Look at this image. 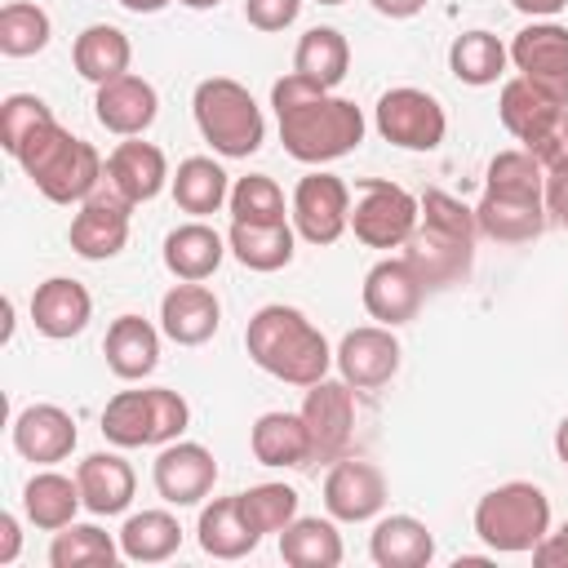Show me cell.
Instances as JSON below:
<instances>
[{
	"mask_svg": "<svg viewBox=\"0 0 568 568\" xmlns=\"http://www.w3.org/2000/svg\"><path fill=\"white\" fill-rule=\"evenodd\" d=\"M271 106H275L284 151L302 164L342 160L364 142V111L351 98H337L333 89L302 80L297 71L275 80Z\"/></svg>",
	"mask_w": 568,
	"mask_h": 568,
	"instance_id": "1",
	"label": "cell"
},
{
	"mask_svg": "<svg viewBox=\"0 0 568 568\" xmlns=\"http://www.w3.org/2000/svg\"><path fill=\"white\" fill-rule=\"evenodd\" d=\"M244 346L262 373L288 382V386H315L333 368L328 337L297 306H284V302H271L248 320Z\"/></svg>",
	"mask_w": 568,
	"mask_h": 568,
	"instance_id": "2",
	"label": "cell"
},
{
	"mask_svg": "<svg viewBox=\"0 0 568 568\" xmlns=\"http://www.w3.org/2000/svg\"><path fill=\"white\" fill-rule=\"evenodd\" d=\"M475 209H466L462 200H453L448 191H426L422 195V217L417 231L404 244V262L417 271V280L426 288H444L457 284L470 271V253H475Z\"/></svg>",
	"mask_w": 568,
	"mask_h": 568,
	"instance_id": "3",
	"label": "cell"
},
{
	"mask_svg": "<svg viewBox=\"0 0 568 568\" xmlns=\"http://www.w3.org/2000/svg\"><path fill=\"white\" fill-rule=\"evenodd\" d=\"M13 160L22 164V173L31 178V186L44 200H53V204H84L102 186V178H106V164L93 151V142L75 138L58 120H49L44 129H36Z\"/></svg>",
	"mask_w": 568,
	"mask_h": 568,
	"instance_id": "4",
	"label": "cell"
},
{
	"mask_svg": "<svg viewBox=\"0 0 568 568\" xmlns=\"http://www.w3.org/2000/svg\"><path fill=\"white\" fill-rule=\"evenodd\" d=\"M191 111H195V124H200V138L226 155V160H248L262 138H266V120H262V106L253 102V93L231 80V75H209L195 84V98H191Z\"/></svg>",
	"mask_w": 568,
	"mask_h": 568,
	"instance_id": "5",
	"label": "cell"
},
{
	"mask_svg": "<svg viewBox=\"0 0 568 568\" xmlns=\"http://www.w3.org/2000/svg\"><path fill=\"white\" fill-rule=\"evenodd\" d=\"M475 532L497 555H532L537 541L550 532V497L537 484H501L479 497L475 506Z\"/></svg>",
	"mask_w": 568,
	"mask_h": 568,
	"instance_id": "6",
	"label": "cell"
},
{
	"mask_svg": "<svg viewBox=\"0 0 568 568\" xmlns=\"http://www.w3.org/2000/svg\"><path fill=\"white\" fill-rule=\"evenodd\" d=\"M191 422V408L178 390L169 386H146V390H120L102 408V435L115 448H151V444H173Z\"/></svg>",
	"mask_w": 568,
	"mask_h": 568,
	"instance_id": "7",
	"label": "cell"
},
{
	"mask_svg": "<svg viewBox=\"0 0 568 568\" xmlns=\"http://www.w3.org/2000/svg\"><path fill=\"white\" fill-rule=\"evenodd\" d=\"M417 217H422V200H413L395 182L368 178L351 209V231L368 248H404L408 235L417 231Z\"/></svg>",
	"mask_w": 568,
	"mask_h": 568,
	"instance_id": "8",
	"label": "cell"
},
{
	"mask_svg": "<svg viewBox=\"0 0 568 568\" xmlns=\"http://www.w3.org/2000/svg\"><path fill=\"white\" fill-rule=\"evenodd\" d=\"M373 120H377V133L404 151H435L448 133L444 106L426 89H413V84L382 93L373 106Z\"/></svg>",
	"mask_w": 568,
	"mask_h": 568,
	"instance_id": "9",
	"label": "cell"
},
{
	"mask_svg": "<svg viewBox=\"0 0 568 568\" xmlns=\"http://www.w3.org/2000/svg\"><path fill=\"white\" fill-rule=\"evenodd\" d=\"M297 413H302L306 435H311V462L346 457V444L355 430V386L351 382L320 377L315 386H306V399Z\"/></svg>",
	"mask_w": 568,
	"mask_h": 568,
	"instance_id": "10",
	"label": "cell"
},
{
	"mask_svg": "<svg viewBox=\"0 0 568 568\" xmlns=\"http://www.w3.org/2000/svg\"><path fill=\"white\" fill-rule=\"evenodd\" d=\"M510 62L524 80L546 89L555 102L568 106V27L537 18L510 40Z\"/></svg>",
	"mask_w": 568,
	"mask_h": 568,
	"instance_id": "11",
	"label": "cell"
},
{
	"mask_svg": "<svg viewBox=\"0 0 568 568\" xmlns=\"http://www.w3.org/2000/svg\"><path fill=\"white\" fill-rule=\"evenodd\" d=\"M293 226L311 244H333L351 226V191L337 173H306L293 186Z\"/></svg>",
	"mask_w": 568,
	"mask_h": 568,
	"instance_id": "12",
	"label": "cell"
},
{
	"mask_svg": "<svg viewBox=\"0 0 568 568\" xmlns=\"http://www.w3.org/2000/svg\"><path fill=\"white\" fill-rule=\"evenodd\" d=\"M129 200L115 191V186H106V178H102V186L80 204V213L71 217V248L80 253V257H89V262H106V257H115L124 244H129Z\"/></svg>",
	"mask_w": 568,
	"mask_h": 568,
	"instance_id": "13",
	"label": "cell"
},
{
	"mask_svg": "<svg viewBox=\"0 0 568 568\" xmlns=\"http://www.w3.org/2000/svg\"><path fill=\"white\" fill-rule=\"evenodd\" d=\"M151 484L169 506H200L217 484V462L195 439H173L151 466Z\"/></svg>",
	"mask_w": 568,
	"mask_h": 568,
	"instance_id": "14",
	"label": "cell"
},
{
	"mask_svg": "<svg viewBox=\"0 0 568 568\" xmlns=\"http://www.w3.org/2000/svg\"><path fill=\"white\" fill-rule=\"evenodd\" d=\"M333 364L342 382H351L355 390H377L399 373V342L386 324H364L337 342Z\"/></svg>",
	"mask_w": 568,
	"mask_h": 568,
	"instance_id": "15",
	"label": "cell"
},
{
	"mask_svg": "<svg viewBox=\"0 0 568 568\" xmlns=\"http://www.w3.org/2000/svg\"><path fill=\"white\" fill-rule=\"evenodd\" d=\"M386 506V475L373 462L337 457L324 475V510L342 524H364Z\"/></svg>",
	"mask_w": 568,
	"mask_h": 568,
	"instance_id": "16",
	"label": "cell"
},
{
	"mask_svg": "<svg viewBox=\"0 0 568 568\" xmlns=\"http://www.w3.org/2000/svg\"><path fill=\"white\" fill-rule=\"evenodd\" d=\"M546 191H493L484 186V200L475 204V222L497 244H528L546 231Z\"/></svg>",
	"mask_w": 568,
	"mask_h": 568,
	"instance_id": "17",
	"label": "cell"
},
{
	"mask_svg": "<svg viewBox=\"0 0 568 568\" xmlns=\"http://www.w3.org/2000/svg\"><path fill=\"white\" fill-rule=\"evenodd\" d=\"M359 297H364V311H368L377 324L395 328V324H408V320L422 311L426 284L417 280V271H413L404 257H382V262L364 275Z\"/></svg>",
	"mask_w": 568,
	"mask_h": 568,
	"instance_id": "18",
	"label": "cell"
},
{
	"mask_svg": "<svg viewBox=\"0 0 568 568\" xmlns=\"http://www.w3.org/2000/svg\"><path fill=\"white\" fill-rule=\"evenodd\" d=\"M93 115L106 133L115 138H138L155 124L160 115V98H155V84L142 80V75H115L106 84H98V98H93Z\"/></svg>",
	"mask_w": 568,
	"mask_h": 568,
	"instance_id": "19",
	"label": "cell"
},
{
	"mask_svg": "<svg viewBox=\"0 0 568 568\" xmlns=\"http://www.w3.org/2000/svg\"><path fill=\"white\" fill-rule=\"evenodd\" d=\"M217 324H222V302L213 297V288H204V280H182L160 297V328L178 346L209 342Z\"/></svg>",
	"mask_w": 568,
	"mask_h": 568,
	"instance_id": "20",
	"label": "cell"
},
{
	"mask_svg": "<svg viewBox=\"0 0 568 568\" xmlns=\"http://www.w3.org/2000/svg\"><path fill=\"white\" fill-rule=\"evenodd\" d=\"M89 315H93V297L80 280L53 275V280L36 284V293H31V324H36V333H44L53 342L84 333Z\"/></svg>",
	"mask_w": 568,
	"mask_h": 568,
	"instance_id": "21",
	"label": "cell"
},
{
	"mask_svg": "<svg viewBox=\"0 0 568 568\" xmlns=\"http://www.w3.org/2000/svg\"><path fill=\"white\" fill-rule=\"evenodd\" d=\"M13 448L36 466L62 462L75 448V417L58 404H31L13 417Z\"/></svg>",
	"mask_w": 568,
	"mask_h": 568,
	"instance_id": "22",
	"label": "cell"
},
{
	"mask_svg": "<svg viewBox=\"0 0 568 568\" xmlns=\"http://www.w3.org/2000/svg\"><path fill=\"white\" fill-rule=\"evenodd\" d=\"M169 182V160L155 142H120L106 155V186H115L129 204H146L164 191Z\"/></svg>",
	"mask_w": 568,
	"mask_h": 568,
	"instance_id": "23",
	"label": "cell"
},
{
	"mask_svg": "<svg viewBox=\"0 0 568 568\" xmlns=\"http://www.w3.org/2000/svg\"><path fill=\"white\" fill-rule=\"evenodd\" d=\"M102 355H106V368H111L120 382H142V377H151L155 364H160V333H155V324L142 320V315H120V320H111V328H106Z\"/></svg>",
	"mask_w": 568,
	"mask_h": 568,
	"instance_id": "24",
	"label": "cell"
},
{
	"mask_svg": "<svg viewBox=\"0 0 568 568\" xmlns=\"http://www.w3.org/2000/svg\"><path fill=\"white\" fill-rule=\"evenodd\" d=\"M75 484H80L84 510H93V515H120L133 501L138 475H133V466L120 453H89L75 466Z\"/></svg>",
	"mask_w": 568,
	"mask_h": 568,
	"instance_id": "25",
	"label": "cell"
},
{
	"mask_svg": "<svg viewBox=\"0 0 568 568\" xmlns=\"http://www.w3.org/2000/svg\"><path fill=\"white\" fill-rule=\"evenodd\" d=\"M559 111H568V106H564V102H555L546 89H537V84H532V80H524V75H510V80L501 84L497 115H501L506 133H510V138H519L524 146H528L532 138H541Z\"/></svg>",
	"mask_w": 568,
	"mask_h": 568,
	"instance_id": "26",
	"label": "cell"
},
{
	"mask_svg": "<svg viewBox=\"0 0 568 568\" xmlns=\"http://www.w3.org/2000/svg\"><path fill=\"white\" fill-rule=\"evenodd\" d=\"M368 555L377 568H422L435 555V537L413 515H386L368 537Z\"/></svg>",
	"mask_w": 568,
	"mask_h": 568,
	"instance_id": "27",
	"label": "cell"
},
{
	"mask_svg": "<svg viewBox=\"0 0 568 568\" xmlns=\"http://www.w3.org/2000/svg\"><path fill=\"white\" fill-rule=\"evenodd\" d=\"M222 257H226V240L200 217L164 235V266L178 280H209L222 266Z\"/></svg>",
	"mask_w": 568,
	"mask_h": 568,
	"instance_id": "28",
	"label": "cell"
},
{
	"mask_svg": "<svg viewBox=\"0 0 568 568\" xmlns=\"http://www.w3.org/2000/svg\"><path fill=\"white\" fill-rule=\"evenodd\" d=\"M195 537H200V550L213 555V559H244L262 532H253V524L244 519L240 510V497H217L200 510V524H195Z\"/></svg>",
	"mask_w": 568,
	"mask_h": 568,
	"instance_id": "29",
	"label": "cell"
},
{
	"mask_svg": "<svg viewBox=\"0 0 568 568\" xmlns=\"http://www.w3.org/2000/svg\"><path fill=\"white\" fill-rule=\"evenodd\" d=\"M71 62H75V71H80L89 84H106V80H115V75L129 71V62H133V44H129V36H124L120 27H111V22H93V27H84V31L75 36V44H71Z\"/></svg>",
	"mask_w": 568,
	"mask_h": 568,
	"instance_id": "30",
	"label": "cell"
},
{
	"mask_svg": "<svg viewBox=\"0 0 568 568\" xmlns=\"http://www.w3.org/2000/svg\"><path fill=\"white\" fill-rule=\"evenodd\" d=\"M248 448L262 466H306L311 435H306L302 413H262L248 430Z\"/></svg>",
	"mask_w": 568,
	"mask_h": 568,
	"instance_id": "31",
	"label": "cell"
},
{
	"mask_svg": "<svg viewBox=\"0 0 568 568\" xmlns=\"http://www.w3.org/2000/svg\"><path fill=\"white\" fill-rule=\"evenodd\" d=\"M293 226L288 222H231L226 248L248 271H280L293 262Z\"/></svg>",
	"mask_w": 568,
	"mask_h": 568,
	"instance_id": "32",
	"label": "cell"
},
{
	"mask_svg": "<svg viewBox=\"0 0 568 568\" xmlns=\"http://www.w3.org/2000/svg\"><path fill=\"white\" fill-rule=\"evenodd\" d=\"M80 506H84L80 484L67 479V475H58V470H40V475H31L27 488H22V510H27V519H31L36 528H44V532H58V528L75 524V510H80Z\"/></svg>",
	"mask_w": 568,
	"mask_h": 568,
	"instance_id": "33",
	"label": "cell"
},
{
	"mask_svg": "<svg viewBox=\"0 0 568 568\" xmlns=\"http://www.w3.org/2000/svg\"><path fill=\"white\" fill-rule=\"evenodd\" d=\"M351 67V44L337 27H311L293 49V71L320 89H337Z\"/></svg>",
	"mask_w": 568,
	"mask_h": 568,
	"instance_id": "34",
	"label": "cell"
},
{
	"mask_svg": "<svg viewBox=\"0 0 568 568\" xmlns=\"http://www.w3.org/2000/svg\"><path fill=\"white\" fill-rule=\"evenodd\" d=\"M173 200H178V209L191 213V217H209V213H217V209L231 200L226 169H222L217 160H209V155H191V160H182L178 173H173Z\"/></svg>",
	"mask_w": 568,
	"mask_h": 568,
	"instance_id": "35",
	"label": "cell"
},
{
	"mask_svg": "<svg viewBox=\"0 0 568 568\" xmlns=\"http://www.w3.org/2000/svg\"><path fill=\"white\" fill-rule=\"evenodd\" d=\"M280 555L293 568H337L342 564V532L333 528V519L297 515L280 532Z\"/></svg>",
	"mask_w": 568,
	"mask_h": 568,
	"instance_id": "36",
	"label": "cell"
},
{
	"mask_svg": "<svg viewBox=\"0 0 568 568\" xmlns=\"http://www.w3.org/2000/svg\"><path fill=\"white\" fill-rule=\"evenodd\" d=\"M182 546V524L169 510H138L120 528V550L133 564H164Z\"/></svg>",
	"mask_w": 568,
	"mask_h": 568,
	"instance_id": "37",
	"label": "cell"
},
{
	"mask_svg": "<svg viewBox=\"0 0 568 568\" xmlns=\"http://www.w3.org/2000/svg\"><path fill=\"white\" fill-rule=\"evenodd\" d=\"M120 555H124L120 541L98 524H67L53 532V546H49L53 568H111Z\"/></svg>",
	"mask_w": 568,
	"mask_h": 568,
	"instance_id": "38",
	"label": "cell"
},
{
	"mask_svg": "<svg viewBox=\"0 0 568 568\" xmlns=\"http://www.w3.org/2000/svg\"><path fill=\"white\" fill-rule=\"evenodd\" d=\"M510 62V49L493 36V31H462L448 49V67L462 84H497V75L506 71Z\"/></svg>",
	"mask_w": 568,
	"mask_h": 568,
	"instance_id": "39",
	"label": "cell"
},
{
	"mask_svg": "<svg viewBox=\"0 0 568 568\" xmlns=\"http://www.w3.org/2000/svg\"><path fill=\"white\" fill-rule=\"evenodd\" d=\"M49 36H53V22H49V13L40 4L13 0V4L0 9V53L31 58V53H40L49 44Z\"/></svg>",
	"mask_w": 568,
	"mask_h": 568,
	"instance_id": "40",
	"label": "cell"
},
{
	"mask_svg": "<svg viewBox=\"0 0 568 568\" xmlns=\"http://www.w3.org/2000/svg\"><path fill=\"white\" fill-rule=\"evenodd\" d=\"M235 497H240L244 519L262 537L266 532H284L297 519V488H288V484H253V488H244Z\"/></svg>",
	"mask_w": 568,
	"mask_h": 568,
	"instance_id": "41",
	"label": "cell"
},
{
	"mask_svg": "<svg viewBox=\"0 0 568 568\" xmlns=\"http://www.w3.org/2000/svg\"><path fill=\"white\" fill-rule=\"evenodd\" d=\"M231 222H284V191L266 173H248L231 186Z\"/></svg>",
	"mask_w": 568,
	"mask_h": 568,
	"instance_id": "42",
	"label": "cell"
},
{
	"mask_svg": "<svg viewBox=\"0 0 568 568\" xmlns=\"http://www.w3.org/2000/svg\"><path fill=\"white\" fill-rule=\"evenodd\" d=\"M49 120H53V111L44 106V98H36V93H9L0 102V146L9 155H18L27 146V138L36 129H44Z\"/></svg>",
	"mask_w": 568,
	"mask_h": 568,
	"instance_id": "43",
	"label": "cell"
},
{
	"mask_svg": "<svg viewBox=\"0 0 568 568\" xmlns=\"http://www.w3.org/2000/svg\"><path fill=\"white\" fill-rule=\"evenodd\" d=\"M484 186H493V191H546V169L537 164V155L528 146L501 151V155H493Z\"/></svg>",
	"mask_w": 568,
	"mask_h": 568,
	"instance_id": "44",
	"label": "cell"
},
{
	"mask_svg": "<svg viewBox=\"0 0 568 568\" xmlns=\"http://www.w3.org/2000/svg\"><path fill=\"white\" fill-rule=\"evenodd\" d=\"M528 151L537 155V164H541L546 173L568 169V111H559V115L550 120V129L528 142Z\"/></svg>",
	"mask_w": 568,
	"mask_h": 568,
	"instance_id": "45",
	"label": "cell"
},
{
	"mask_svg": "<svg viewBox=\"0 0 568 568\" xmlns=\"http://www.w3.org/2000/svg\"><path fill=\"white\" fill-rule=\"evenodd\" d=\"M302 13V0H244V18L257 31H284Z\"/></svg>",
	"mask_w": 568,
	"mask_h": 568,
	"instance_id": "46",
	"label": "cell"
},
{
	"mask_svg": "<svg viewBox=\"0 0 568 568\" xmlns=\"http://www.w3.org/2000/svg\"><path fill=\"white\" fill-rule=\"evenodd\" d=\"M532 564H537V568H568V519H564L559 532H546V537L537 541Z\"/></svg>",
	"mask_w": 568,
	"mask_h": 568,
	"instance_id": "47",
	"label": "cell"
},
{
	"mask_svg": "<svg viewBox=\"0 0 568 568\" xmlns=\"http://www.w3.org/2000/svg\"><path fill=\"white\" fill-rule=\"evenodd\" d=\"M546 213H550L559 226H568V169L546 173Z\"/></svg>",
	"mask_w": 568,
	"mask_h": 568,
	"instance_id": "48",
	"label": "cell"
},
{
	"mask_svg": "<svg viewBox=\"0 0 568 568\" xmlns=\"http://www.w3.org/2000/svg\"><path fill=\"white\" fill-rule=\"evenodd\" d=\"M18 541H22L18 519L4 510V515H0V564H13V559H18Z\"/></svg>",
	"mask_w": 568,
	"mask_h": 568,
	"instance_id": "49",
	"label": "cell"
},
{
	"mask_svg": "<svg viewBox=\"0 0 568 568\" xmlns=\"http://www.w3.org/2000/svg\"><path fill=\"white\" fill-rule=\"evenodd\" d=\"M382 18H413V13H422L426 9V0H368Z\"/></svg>",
	"mask_w": 568,
	"mask_h": 568,
	"instance_id": "50",
	"label": "cell"
},
{
	"mask_svg": "<svg viewBox=\"0 0 568 568\" xmlns=\"http://www.w3.org/2000/svg\"><path fill=\"white\" fill-rule=\"evenodd\" d=\"M510 4H515L519 13H528L532 22H537V18H555V13L568 9V0H510Z\"/></svg>",
	"mask_w": 568,
	"mask_h": 568,
	"instance_id": "51",
	"label": "cell"
},
{
	"mask_svg": "<svg viewBox=\"0 0 568 568\" xmlns=\"http://www.w3.org/2000/svg\"><path fill=\"white\" fill-rule=\"evenodd\" d=\"M120 4H124L129 13H160L169 0H120Z\"/></svg>",
	"mask_w": 568,
	"mask_h": 568,
	"instance_id": "52",
	"label": "cell"
},
{
	"mask_svg": "<svg viewBox=\"0 0 568 568\" xmlns=\"http://www.w3.org/2000/svg\"><path fill=\"white\" fill-rule=\"evenodd\" d=\"M555 453H559V462L568 466V417L555 426Z\"/></svg>",
	"mask_w": 568,
	"mask_h": 568,
	"instance_id": "53",
	"label": "cell"
},
{
	"mask_svg": "<svg viewBox=\"0 0 568 568\" xmlns=\"http://www.w3.org/2000/svg\"><path fill=\"white\" fill-rule=\"evenodd\" d=\"M178 4H186V9H213V4H222V0H178Z\"/></svg>",
	"mask_w": 568,
	"mask_h": 568,
	"instance_id": "54",
	"label": "cell"
},
{
	"mask_svg": "<svg viewBox=\"0 0 568 568\" xmlns=\"http://www.w3.org/2000/svg\"><path fill=\"white\" fill-rule=\"evenodd\" d=\"M320 4H346V0H320Z\"/></svg>",
	"mask_w": 568,
	"mask_h": 568,
	"instance_id": "55",
	"label": "cell"
}]
</instances>
